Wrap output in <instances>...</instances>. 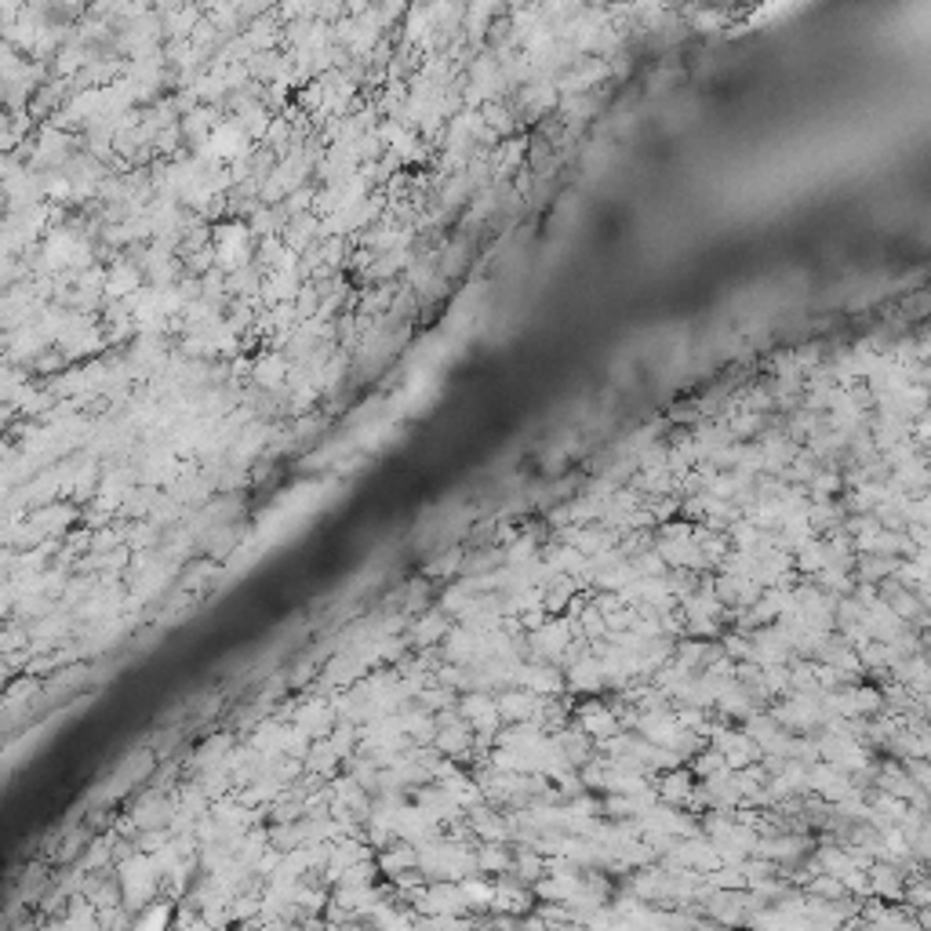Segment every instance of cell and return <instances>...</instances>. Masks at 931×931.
<instances>
[{
  "label": "cell",
  "instance_id": "6da1fadb",
  "mask_svg": "<svg viewBox=\"0 0 931 931\" xmlns=\"http://www.w3.org/2000/svg\"><path fill=\"white\" fill-rule=\"evenodd\" d=\"M22 66H26V55H22V51L15 48L11 41H0V81L15 77Z\"/></svg>",
  "mask_w": 931,
  "mask_h": 931
}]
</instances>
